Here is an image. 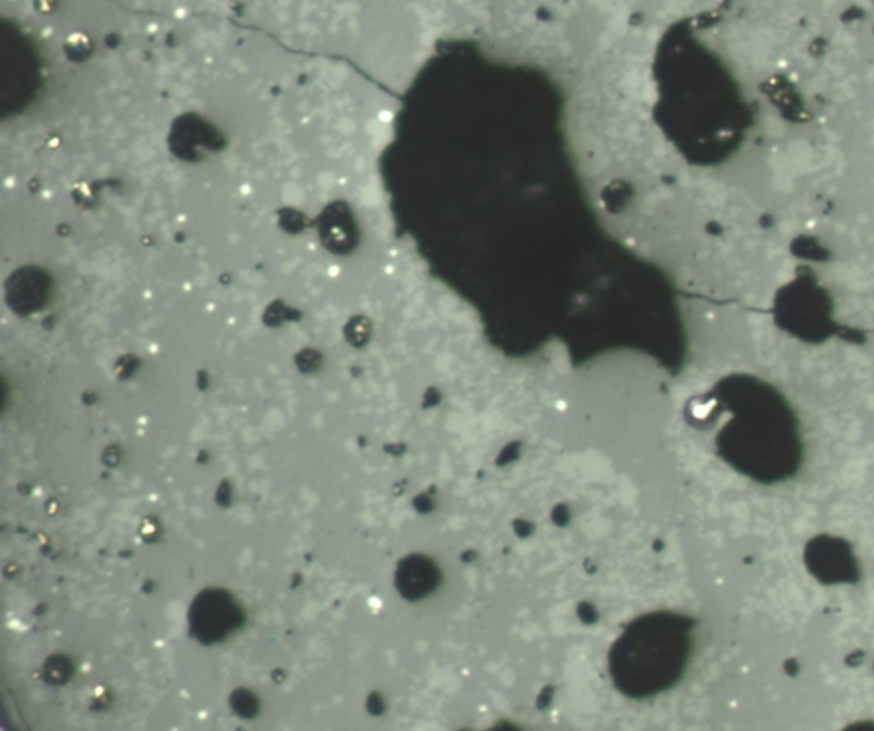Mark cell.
I'll return each instance as SVG.
<instances>
[{
  "label": "cell",
  "mask_w": 874,
  "mask_h": 731,
  "mask_svg": "<svg viewBox=\"0 0 874 731\" xmlns=\"http://www.w3.org/2000/svg\"><path fill=\"white\" fill-rule=\"evenodd\" d=\"M840 731H874V721H855V723H850Z\"/></svg>",
  "instance_id": "6da1fadb"
}]
</instances>
